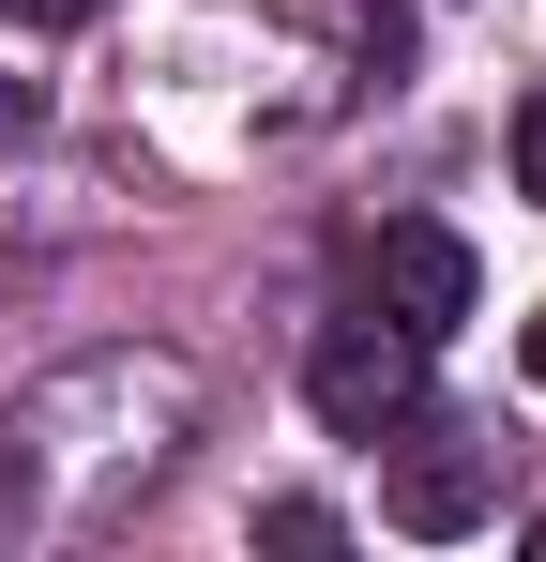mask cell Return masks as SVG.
Returning <instances> with one entry per match:
<instances>
[{
  "label": "cell",
  "mask_w": 546,
  "mask_h": 562,
  "mask_svg": "<svg viewBox=\"0 0 546 562\" xmlns=\"http://www.w3.org/2000/svg\"><path fill=\"white\" fill-rule=\"evenodd\" d=\"M304 411H319L334 441H395V426L425 411V335H395V319H334V335L304 350Z\"/></svg>",
  "instance_id": "1"
},
{
  "label": "cell",
  "mask_w": 546,
  "mask_h": 562,
  "mask_svg": "<svg viewBox=\"0 0 546 562\" xmlns=\"http://www.w3.org/2000/svg\"><path fill=\"white\" fill-rule=\"evenodd\" d=\"M364 289H379V319H395V335H425V350H441L455 319H470V244H455V228H379Z\"/></svg>",
  "instance_id": "2"
},
{
  "label": "cell",
  "mask_w": 546,
  "mask_h": 562,
  "mask_svg": "<svg viewBox=\"0 0 546 562\" xmlns=\"http://www.w3.org/2000/svg\"><path fill=\"white\" fill-rule=\"evenodd\" d=\"M486 502H501L486 441H410V457L379 471V517L395 532H486Z\"/></svg>",
  "instance_id": "3"
},
{
  "label": "cell",
  "mask_w": 546,
  "mask_h": 562,
  "mask_svg": "<svg viewBox=\"0 0 546 562\" xmlns=\"http://www.w3.org/2000/svg\"><path fill=\"white\" fill-rule=\"evenodd\" d=\"M516 198H532V213H546V92L516 106Z\"/></svg>",
  "instance_id": "4"
},
{
  "label": "cell",
  "mask_w": 546,
  "mask_h": 562,
  "mask_svg": "<svg viewBox=\"0 0 546 562\" xmlns=\"http://www.w3.org/2000/svg\"><path fill=\"white\" fill-rule=\"evenodd\" d=\"M15 31H77V15H106V0H0Z\"/></svg>",
  "instance_id": "5"
},
{
  "label": "cell",
  "mask_w": 546,
  "mask_h": 562,
  "mask_svg": "<svg viewBox=\"0 0 546 562\" xmlns=\"http://www.w3.org/2000/svg\"><path fill=\"white\" fill-rule=\"evenodd\" d=\"M15 137H31V77H0V153H15Z\"/></svg>",
  "instance_id": "6"
},
{
  "label": "cell",
  "mask_w": 546,
  "mask_h": 562,
  "mask_svg": "<svg viewBox=\"0 0 546 562\" xmlns=\"http://www.w3.org/2000/svg\"><path fill=\"white\" fill-rule=\"evenodd\" d=\"M516 366H532V380H546V304H532V335H516Z\"/></svg>",
  "instance_id": "7"
}]
</instances>
